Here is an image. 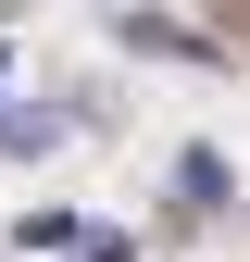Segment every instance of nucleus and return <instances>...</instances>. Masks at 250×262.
Listing matches in <instances>:
<instances>
[{"label":"nucleus","mask_w":250,"mask_h":262,"mask_svg":"<svg viewBox=\"0 0 250 262\" xmlns=\"http://www.w3.org/2000/svg\"><path fill=\"white\" fill-rule=\"evenodd\" d=\"M125 50H150V62H213L200 25H163V13H125Z\"/></svg>","instance_id":"1"},{"label":"nucleus","mask_w":250,"mask_h":262,"mask_svg":"<svg viewBox=\"0 0 250 262\" xmlns=\"http://www.w3.org/2000/svg\"><path fill=\"white\" fill-rule=\"evenodd\" d=\"M175 212H225V150H175Z\"/></svg>","instance_id":"2"},{"label":"nucleus","mask_w":250,"mask_h":262,"mask_svg":"<svg viewBox=\"0 0 250 262\" xmlns=\"http://www.w3.org/2000/svg\"><path fill=\"white\" fill-rule=\"evenodd\" d=\"M50 138V113H0V150H38Z\"/></svg>","instance_id":"3"},{"label":"nucleus","mask_w":250,"mask_h":262,"mask_svg":"<svg viewBox=\"0 0 250 262\" xmlns=\"http://www.w3.org/2000/svg\"><path fill=\"white\" fill-rule=\"evenodd\" d=\"M75 262H138V250H125V237H100V225H88V250H75Z\"/></svg>","instance_id":"4"},{"label":"nucleus","mask_w":250,"mask_h":262,"mask_svg":"<svg viewBox=\"0 0 250 262\" xmlns=\"http://www.w3.org/2000/svg\"><path fill=\"white\" fill-rule=\"evenodd\" d=\"M0 62H13V50H0Z\"/></svg>","instance_id":"5"}]
</instances>
